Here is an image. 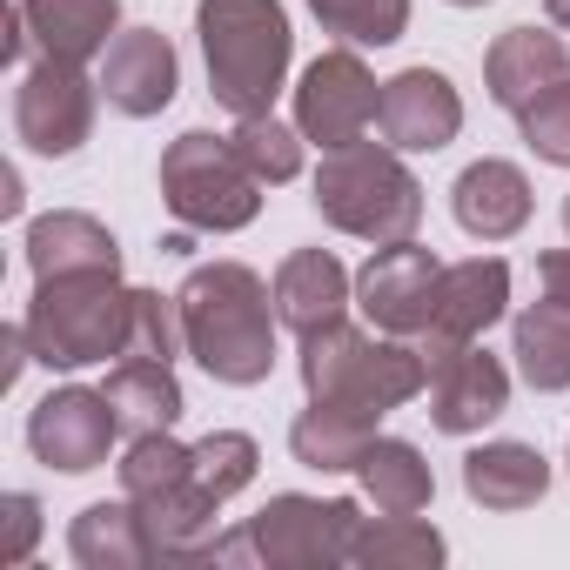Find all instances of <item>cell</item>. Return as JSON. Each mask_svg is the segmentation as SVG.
Returning a JSON list of instances; mask_svg holds the SVG:
<instances>
[{"label": "cell", "instance_id": "obj_1", "mask_svg": "<svg viewBox=\"0 0 570 570\" xmlns=\"http://www.w3.org/2000/svg\"><path fill=\"white\" fill-rule=\"evenodd\" d=\"M181 336H188V356L228 383V390H255L268 383L275 370V282H262L248 262H208L195 268L181 289Z\"/></svg>", "mask_w": 570, "mask_h": 570}, {"label": "cell", "instance_id": "obj_2", "mask_svg": "<svg viewBox=\"0 0 570 570\" xmlns=\"http://www.w3.org/2000/svg\"><path fill=\"white\" fill-rule=\"evenodd\" d=\"M195 41H202L208 95L235 121L275 108L282 81H289V55H296L282 0H195Z\"/></svg>", "mask_w": 570, "mask_h": 570}, {"label": "cell", "instance_id": "obj_3", "mask_svg": "<svg viewBox=\"0 0 570 570\" xmlns=\"http://www.w3.org/2000/svg\"><path fill=\"white\" fill-rule=\"evenodd\" d=\"M303 390L316 403H343L363 416H390L410 396L430 390V356L410 336H370L356 323H330L316 336H303Z\"/></svg>", "mask_w": 570, "mask_h": 570}, {"label": "cell", "instance_id": "obj_4", "mask_svg": "<svg viewBox=\"0 0 570 570\" xmlns=\"http://www.w3.org/2000/svg\"><path fill=\"white\" fill-rule=\"evenodd\" d=\"M316 215L356 242H410L423 228V181L410 175L403 148L390 141H350V148H330L323 168H316Z\"/></svg>", "mask_w": 570, "mask_h": 570}, {"label": "cell", "instance_id": "obj_5", "mask_svg": "<svg viewBox=\"0 0 570 570\" xmlns=\"http://www.w3.org/2000/svg\"><path fill=\"white\" fill-rule=\"evenodd\" d=\"M128 303L135 289L121 275H55L35 282L28 303V343L41 370H88V363H121L128 356Z\"/></svg>", "mask_w": 570, "mask_h": 570}, {"label": "cell", "instance_id": "obj_6", "mask_svg": "<svg viewBox=\"0 0 570 570\" xmlns=\"http://www.w3.org/2000/svg\"><path fill=\"white\" fill-rule=\"evenodd\" d=\"M161 202L195 235H235L262 215V181L248 175V161L235 155L228 135L188 128L161 155Z\"/></svg>", "mask_w": 570, "mask_h": 570}, {"label": "cell", "instance_id": "obj_7", "mask_svg": "<svg viewBox=\"0 0 570 570\" xmlns=\"http://www.w3.org/2000/svg\"><path fill=\"white\" fill-rule=\"evenodd\" d=\"M356 530H363V503L356 497L282 490L242 523V550L262 570H336V563H350Z\"/></svg>", "mask_w": 570, "mask_h": 570}, {"label": "cell", "instance_id": "obj_8", "mask_svg": "<svg viewBox=\"0 0 570 570\" xmlns=\"http://www.w3.org/2000/svg\"><path fill=\"white\" fill-rule=\"evenodd\" d=\"M376 115H383V81L363 68L356 48H330V55H316L303 68V81H296V128L323 155L363 141Z\"/></svg>", "mask_w": 570, "mask_h": 570}, {"label": "cell", "instance_id": "obj_9", "mask_svg": "<svg viewBox=\"0 0 570 570\" xmlns=\"http://www.w3.org/2000/svg\"><path fill=\"white\" fill-rule=\"evenodd\" d=\"M95 101H101V81H88V68L75 61H35L14 88V135L48 155V161H68L88 148L95 135Z\"/></svg>", "mask_w": 570, "mask_h": 570}, {"label": "cell", "instance_id": "obj_10", "mask_svg": "<svg viewBox=\"0 0 570 570\" xmlns=\"http://www.w3.org/2000/svg\"><path fill=\"white\" fill-rule=\"evenodd\" d=\"M115 436H121V416L108 403V390H81V383H61L48 390L35 410H28V450L35 463L61 470V476H88L115 456Z\"/></svg>", "mask_w": 570, "mask_h": 570}, {"label": "cell", "instance_id": "obj_11", "mask_svg": "<svg viewBox=\"0 0 570 570\" xmlns=\"http://www.w3.org/2000/svg\"><path fill=\"white\" fill-rule=\"evenodd\" d=\"M436 289H443V262L410 235V242H390L376 248L363 268H356V309L383 330V336H423L430 316H436Z\"/></svg>", "mask_w": 570, "mask_h": 570}, {"label": "cell", "instance_id": "obj_12", "mask_svg": "<svg viewBox=\"0 0 570 570\" xmlns=\"http://www.w3.org/2000/svg\"><path fill=\"white\" fill-rule=\"evenodd\" d=\"M510 316V262L503 255H470V262H443V289H436V316L416 336L423 356H443L456 343H483L497 323Z\"/></svg>", "mask_w": 570, "mask_h": 570}, {"label": "cell", "instance_id": "obj_13", "mask_svg": "<svg viewBox=\"0 0 570 570\" xmlns=\"http://www.w3.org/2000/svg\"><path fill=\"white\" fill-rule=\"evenodd\" d=\"M510 410V370L483 343H456L430 356V423L443 436H476Z\"/></svg>", "mask_w": 570, "mask_h": 570}, {"label": "cell", "instance_id": "obj_14", "mask_svg": "<svg viewBox=\"0 0 570 570\" xmlns=\"http://www.w3.org/2000/svg\"><path fill=\"white\" fill-rule=\"evenodd\" d=\"M383 141L403 155H436L463 135V95L443 68H403L383 81V115H376Z\"/></svg>", "mask_w": 570, "mask_h": 570}, {"label": "cell", "instance_id": "obj_15", "mask_svg": "<svg viewBox=\"0 0 570 570\" xmlns=\"http://www.w3.org/2000/svg\"><path fill=\"white\" fill-rule=\"evenodd\" d=\"M101 95H108V108L115 115H128V121H155L168 101H175V88H181V61H175V41L161 35V28H121L115 35V48L101 55Z\"/></svg>", "mask_w": 570, "mask_h": 570}, {"label": "cell", "instance_id": "obj_16", "mask_svg": "<svg viewBox=\"0 0 570 570\" xmlns=\"http://www.w3.org/2000/svg\"><path fill=\"white\" fill-rule=\"evenodd\" d=\"M570 81V41L550 28H503L483 55V88L503 115H523L537 95Z\"/></svg>", "mask_w": 570, "mask_h": 570}, {"label": "cell", "instance_id": "obj_17", "mask_svg": "<svg viewBox=\"0 0 570 570\" xmlns=\"http://www.w3.org/2000/svg\"><path fill=\"white\" fill-rule=\"evenodd\" d=\"M450 208H456V228H463V235H476V242H510V235H523L537 195H530V175H523L517 161L483 155V161H470V168L456 175Z\"/></svg>", "mask_w": 570, "mask_h": 570}, {"label": "cell", "instance_id": "obj_18", "mask_svg": "<svg viewBox=\"0 0 570 570\" xmlns=\"http://www.w3.org/2000/svg\"><path fill=\"white\" fill-rule=\"evenodd\" d=\"M135 510H141V530H148V543H155V563H215V543H222V530H215L222 497H215L202 476H188V483H175V490H155V497H135Z\"/></svg>", "mask_w": 570, "mask_h": 570}, {"label": "cell", "instance_id": "obj_19", "mask_svg": "<svg viewBox=\"0 0 570 570\" xmlns=\"http://www.w3.org/2000/svg\"><path fill=\"white\" fill-rule=\"evenodd\" d=\"M350 303H356V275H350L330 248H296V255H282V268H275V316H282V330L316 336V330L343 323Z\"/></svg>", "mask_w": 570, "mask_h": 570}, {"label": "cell", "instance_id": "obj_20", "mask_svg": "<svg viewBox=\"0 0 570 570\" xmlns=\"http://www.w3.org/2000/svg\"><path fill=\"white\" fill-rule=\"evenodd\" d=\"M28 268H35V282H55V275H121V242L88 208H55V215L28 222Z\"/></svg>", "mask_w": 570, "mask_h": 570}, {"label": "cell", "instance_id": "obj_21", "mask_svg": "<svg viewBox=\"0 0 570 570\" xmlns=\"http://www.w3.org/2000/svg\"><path fill=\"white\" fill-rule=\"evenodd\" d=\"M21 14H28V41L35 55L48 61H101L121 35V0H21Z\"/></svg>", "mask_w": 570, "mask_h": 570}, {"label": "cell", "instance_id": "obj_22", "mask_svg": "<svg viewBox=\"0 0 570 570\" xmlns=\"http://www.w3.org/2000/svg\"><path fill=\"white\" fill-rule=\"evenodd\" d=\"M463 490L470 503L483 510H530L543 503L550 490V456L537 443H517V436H497V443H476L463 456Z\"/></svg>", "mask_w": 570, "mask_h": 570}, {"label": "cell", "instance_id": "obj_23", "mask_svg": "<svg viewBox=\"0 0 570 570\" xmlns=\"http://www.w3.org/2000/svg\"><path fill=\"white\" fill-rule=\"evenodd\" d=\"M68 557L81 570H148L155 563V543L141 530V510L135 497L121 503H88L75 523H68Z\"/></svg>", "mask_w": 570, "mask_h": 570}, {"label": "cell", "instance_id": "obj_24", "mask_svg": "<svg viewBox=\"0 0 570 570\" xmlns=\"http://www.w3.org/2000/svg\"><path fill=\"white\" fill-rule=\"evenodd\" d=\"M370 443H376V416L343 410V403H316V396H309V410L289 423V456H296L303 470H323V476L356 470Z\"/></svg>", "mask_w": 570, "mask_h": 570}, {"label": "cell", "instance_id": "obj_25", "mask_svg": "<svg viewBox=\"0 0 570 570\" xmlns=\"http://www.w3.org/2000/svg\"><path fill=\"white\" fill-rule=\"evenodd\" d=\"M510 356H517V376L537 390V396H557L570 390V309L563 303H530L517 309L510 323Z\"/></svg>", "mask_w": 570, "mask_h": 570}, {"label": "cell", "instance_id": "obj_26", "mask_svg": "<svg viewBox=\"0 0 570 570\" xmlns=\"http://www.w3.org/2000/svg\"><path fill=\"white\" fill-rule=\"evenodd\" d=\"M108 403H115V416H121V430L128 436H148V430H175L181 423V410H188V396H181V383H175V363H115L108 370Z\"/></svg>", "mask_w": 570, "mask_h": 570}, {"label": "cell", "instance_id": "obj_27", "mask_svg": "<svg viewBox=\"0 0 570 570\" xmlns=\"http://www.w3.org/2000/svg\"><path fill=\"white\" fill-rule=\"evenodd\" d=\"M356 483H363V497H370L376 510H396V517H416V510H430V497H436V476H430L423 450L403 443V436H376V443L363 450V463H356Z\"/></svg>", "mask_w": 570, "mask_h": 570}, {"label": "cell", "instance_id": "obj_28", "mask_svg": "<svg viewBox=\"0 0 570 570\" xmlns=\"http://www.w3.org/2000/svg\"><path fill=\"white\" fill-rule=\"evenodd\" d=\"M443 557H450L443 530L423 523V517H396V510L363 517V530L350 543V563L356 570H436Z\"/></svg>", "mask_w": 570, "mask_h": 570}, {"label": "cell", "instance_id": "obj_29", "mask_svg": "<svg viewBox=\"0 0 570 570\" xmlns=\"http://www.w3.org/2000/svg\"><path fill=\"white\" fill-rule=\"evenodd\" d=\"M309 14L343 48H396L410 35V0H309Z\"/></svg>", "mask_w": 570, "mask_h": 570}, {"label": "cell", "instance_id": "obj_30", "mask_svg": "<svg viewBox=\"0 0 570 570\" xmlns=\"http://www.w3.org/2000/svg\"><path fill=\"white\" fill-rule=\"evenodd\" d=\"M121 497H155V490H175L195 476V443H175V430H148V436H128L121 463Z\"/></svg>", "mask_w": 570, "mask_h": 570}, {"label": "cell", "instance_id": "obj_31", "mask_svg": "<svg viewBox=\"0 0 570 570\" xmlns=\"http://www.w3.org/2000/svg\"><path fill=\"white\" fill-rule=\"evenodd\" d=\"M228 141H235V155L248 161V175L262 188H282V181L303 175V128H282L275 115H242L228 128Z\"/></svg>", "mask_w": 570, "mask_h": 570}, {"label": "cell", "instance_id": "obj_32", "mask_svg": "<svg viewBox=\"0 0 570 570\" xmlns=\"http://www.w3.org/2000/svg\"><path fill=\"white\" fill-rule=\"evenodd\" d=\"M128 356H135V363H175V356H188L181 303H175V296L135 289V303H128ZM128 356H121V363H128Z\"/></svg>", "mask_w": 570, "mask_h": 570}, {"label": "cell", "instance_id": "obj_33", "mask_svg": "<svg viewBox=\"0 0 570 570\" xmlns=\"http://www.w3.org/2000/svg\"><path fill=\"white\" fill-rule=\"evenodd\" d=\"M255 470H262V450H255L248 430H208V436L195 443V476H202L222 503H228L235 490H248Z\"/></svg>", "mask_w": 570, "mask_h": 570}, {"label": "cell", "instance_id": "obj_34", "mask_svg": "<svg viewBox=\"0 0 570 570\" xmlns=\"http://www.w3.org/2000/svg\"><path fill=\"white\" fill-rule=\"evenodd\" d=\"M517 128H523V148H530L537 161L570 168V81L550 88V95H537V101L517 115Z\"/></svg>", "mask_w": 570, "mask_h": 570}, {"label": "cell", "instance_id": "obj_35", "mask_svg": "<svg viewBox=\"0 0 570 570\" xmlns=\"http://www.w3.org/2000/svg\"><path fill=\"white\" fill-rule=\"evenodd\" d=\"M41 543V497L35 490H8L0 497V563H28Z\"/></svg>", "mask_w": 570, "mask_h": 570}, {"label": "cell", "instance_id": "obj_36", "mask_svg": "<svg viewBox=\"0 0 570 570\" xmlns=\"http://www.w3.org/2000/svg\"><path fill=\"white\" fill-rule=\"evenodd\" d=\"M537 282H543V296L570 309V248H543L537 255Z\"/></svg>", "mask_w": 570, "mask_h": 570}, {"label": "cell", "instance_id": "obj_37", "mask_svg": "<svg viewBox=\"0 0 570 570\" xmlns=\"http://www.w3.org/2000/svg\"><path fill=\"white\" fill-rule=\"evenodd\" d=\"M543 14H550V21H557L563 35H570V0H543Z\"/></svg>", "mask_w": 570, "mask_h": 570}, {"label": "cell", "instance_id": "obj_38", "mask_svg": "<svg viewBox=\"0 0 570 570\" xmlns=\"http://www.w3.org/2000/svg\"><path fill=\"white\" fill-rule=\"evenodd\" d=\"M450 8H490V0H450Z\"/></svg>", "mask_w": 570, "mask_h": 570}, {"label": "cell", "instance_id": "obj_39", "mask_svg": "<svg viewBox=\"0 0 570 570\" xmlns=\"http://www.w3.org/2000/svg\"><path fill=\"white\" fill-rule=\"evenodd\" d=\"M563 228H570V195H563Z\"/></svg>", "mask_w": 570, "mask_h": 570}]
</instances>
